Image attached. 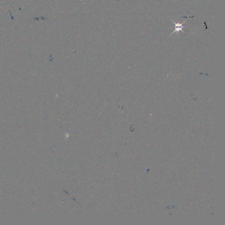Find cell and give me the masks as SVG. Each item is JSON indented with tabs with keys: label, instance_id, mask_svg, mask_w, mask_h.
I'll list each match as a JSON object with an SVG mask.
<instances>
[{
	"label": "cell",
	"instance_id": "cell-1",
	"mask_svg": "<svg viewBox=\"0 0 225 225\" xmlns=\"http://www.w3.org/2000/svg\"><path fill=\"white\" fill-rule=\"evenodd\" d=\"M185 21H184V22H182V23H176L175 22H174V21H172V22L175 24V30L174 31V32L172 33H172H174L175 32H177L178 33V32H179L180 31H182V32H184L182 29L185 27L183 26V24L185 23Z\"/></svg>",
	"mask_w": 225,
	"mask_h": 225
}]
</instances>
